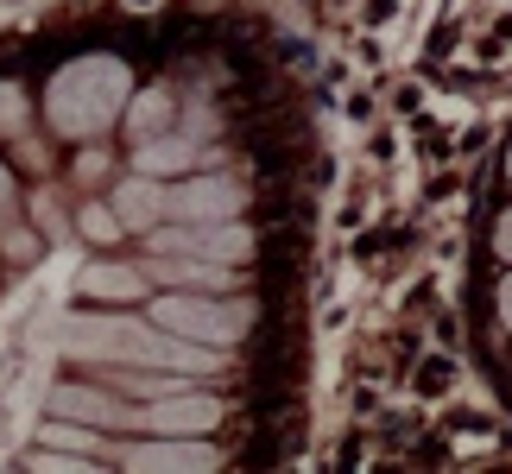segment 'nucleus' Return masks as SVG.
I'll return each mask as SVG.
<instances>
[{"mask_svg": "<svg viewBox=\"0 0 512 474\" xmlns=\"http://www.w3.org/2000/svg\"><path fill=\"white\" fill-rule=\"evenodd\" d=\"M57 354L70 361H89V367H159V373H222L228 367V348H209V342H190V335H171L146 316H95V310H70L57 323Z\"/></svg>", "mask_w": 512, "mask_h": 474, "instance_id": "nucleus-1", "label": "nucleus"}, {"mask_svg": "<svg viewBox=\"0 0 512 474\" xmlns=\"http://www.w3.org/2000/svg\"><path fill=\"white\" fill-rule=\"evenodd\" d=\"M127 95H133V70L121 64V57L83 51V57H70V64L51 76L45 121H51L57 140H76V146H83V140H102V133L121 121Z\"/></svg>", "mask_w": 512, "mask_h": 474, "instance_id": "nucleus-2", "label": "nucleus"}, {"mask_svg": "<svg viewBox=\"0 0 512 474\" xmlns=\"http://www.w3.org/2000/svg\"><path fill=\"white\" fill-rule=\"evenodd\" d=\"M146 316L159 329L190 335V342H209V348H234L253 329V304L247 298H222V291H159Z\"/></svg>", "mask_w": 512, "mask_h": 474, "instance_id": "nucleus-3", "label": "nucleus"}, {"mask_svg": "<svg viewBox=\"0 0 512 474\" xmlns=\"http://www.w3.org/2000/svg\"><path fill=\"white\" fill-rule=\"evenodd\" d=\"M146 253H196V260H228V266H247L253 260V228L241 215L228 222H152L146 228Z\"/></svg>", "mask_w": 512, "mask_h": 474, "instance_id": "nucleus-4", "label": "nucleus"}, {"mask_svg": "<svg viewBox=\"0 0 512 474\" xmlns=\"http://www.w3.org/2000/svg\"><path fill=\"white\" fill-rule=\"evenodd\" d=\"M247 209V184L228 171H196L184 184H165V222H228Z\"/></svg>", "mask_w": 512, "mask_h": 474, "instance_id": "nucleus-5", "label": "nucleus"}, {"mask_svg": "<svg viewBox=\"0 0 512 474\" xmlns=\"http://www.w3.org/2000/svg\"><path fill=\"white\" fill-rule=\"evenodd\" d=\"M133 424L146 430H165V437H209L222 424V399H209L203 386H184V392H165V399H140Z\"/></svg>", "mask_w": 512, "mask_h": 474, "instance_id": "nucleus-6", "label": "nucleus"}, {"mask_svg": "<svg viewBox=\"0 0 512 474\" xmlns=\"http://www.w3.org/2000/svg\"><path fill=\"white\" fill-rule=\"evenodd\" d=\"M146 285H177V291H228L241 285V266L228 260H196V253H152Z\"/></svg>", "mask_w": 512, "mask_h": 474, "instance_id": "nucleus-7", "label": "nucleus"}, {"mask_svg": "<svg viewBox=\"0 0 512 474\" xmlns=\"http://www.w3.org/2000/svg\"><path fill=\"white\" fill-rule=\"evenodd\" d=\"M114 462L121 468H215L222 456H215L203 437H165V430H152V443L114 449Z\"/></svg>", "mask_w": 512, "mask_h": 474, "instance_id": "nucleus-8", "label": "nucleus"}, {"mask_svg": "<svg viewBox=\"0 0 512 474\" xmlns=\"http://www.w3.org/2000/svg\"><path fill=\"white\" fill-rule=\"evenodd\" d=\"M203 165V146L190 140V133H152V140H140V152H133V171L146 177H177V171H196Z\"/></svg>", "mask_w": 512, "mask_h": 474, "instance_id": "nucleus-9", "label": "nucleus"}, {"mask_svg": "<svg viewBox=\"0 0 512 474\" xmlns=\"http://www.w3.org/2000/svg\"><path fill=\"white\" fill-rule=\"evenodd\" d=\"M114 215H121V228L133 234H146L152 222H165V190H159V177H146V171H133L127 184H114Z\"/></svg>", "mask_w": 512, "mask_h": 474, "instance_id": "nucleus-10", "label": "nucleus"}, {"mask_svg": "<svg viewBox=\"0 0 512 474\" xmlns=\"http://www.w3.org/2000/svg\"><path fill=\"white\" fill-rule=\"evenodd\" d=\"M51 411L57 418H83V424H133V411L121 405V399H108L102 386H57L51 392Z\"/></svg>", "mask_w": 512, "mask_h": 474, "instance_id": "nucleus-11", "label": "nucleus"}, {"mask_svg": "<svg viewBox=\"0 0 512 474\" xmlns=\"http://www.w3.org/2000/svg\"><path fill=\"white\" fill-rule=\"evenodd\" d=\"M76 291L83 298H102V304H140L146 298V272H133V266H89L83 279H76Z\"/></svg>", "mask_w": 512, "mask_h": 474, "instance_id": "nucleus-12", "label": "nucleus"}, {"mask_svg": "<svg viewBox=\"0 0 512 474\" xmlns=\"http://www.w3.org/2000/svg\"><path fill=\"white\" fill-rule=\"evenodd\" d=\"M121 114L133 121V133H140V140H152V133L171 127V95H165V89H140V95H127Z\"/></svg>", "mask_w": 512, "mask_h": 474, "instance_id": "nucleus-13", "label": "nucleus"}, {"mask_svg": "<svg viewBox=\"0 0 512 474\" xmlns=\"http://www.w3.org/2000/svg\"><path fill=\"white\" fill-rule=\"evenodd\" d=\"M26 133V89L19 83H0V140Z\"/></svg>", "mask_w": 512, "mask_h": 474, "instance_id": "nucleus-14", "label": "nucleus"}, {"mask_svg": "<svg viewBox=\"0 0 512 474\" xmlns=\"http://www.w3.org/2000/svg\"><path fill=\"white\" fill-rule=\"evenodd\" d=\"M45 443H51V449H76V456H89V449H95V430L70 424V418H51V424H45Z\"/></svg>", "mask_w": 512, "mask_h": 474, "instance_id": "nucleus-15", "label": "nucleus"}, {"mask_svg": "<svg viewBox=\"0 0 512 474\" xmlns=\"http://www.w3.org/2000/svg\"><path fill=\"white\" fill-rule=\"evenodd\" d=\"M83 234H89V241H121V215H114V209H102V203H95V209H83Z\"/></svg>", "mask_w": 512, "mask_h": 474, "instance_id": "nucleus-16", "label": "nucleus"}, {"mask_svg": "<svg viewBox=\"0 0 512 474\" xmlns=\"http://www.w3.org/2000/svg\"><path fill=\"white\" fill-rule=\"evenodd\" d=\"M494 253L512 266V209H500V215H494Z\"/></svg>", "mask_w": 512, "mask_h": 474, "instance_id": "nucleus-17", "label": "nucleus"}, {"mask_svg": "<svg viewBox=\"0 0 512 474\" xmlns=\"http://www.w3.org/2000/svg\"><path fill=\"white\" fill-rule=\"evenodd\" d=\"M494 316H500V323L512 329V266L500 272V285H494Z\"/></svg>", "mask_w": 512, "mask_h": 474, "instance_id": "nucleus-18", "label": "nucleus"}, {"mask_svg": "<svg viewBox=\"0 0 512 474\" xmlns=\"http://www.w3.org/2000/svg\"><path fill=\"white\" fill-rule=\"evenodd\" d=\"M7 209H13V171L0 165V215H7Z\"/></svg>", "mask_w": 512, "mask_h": 474, "instance_id": "nucleus-19", "label": "nucleus"}, {"mask_svg": "<svg viewBox=\"0 0 512 474\" xmlns=\"http://www.w3.org/2000/svg\"><path fill=\"white\" fill-rule=\"evenodd\" d=\"M506 184H512V146H506Z\"/></svg>", "mask_w": 512, "mask_h": 474, "instance_id": "nucleus-20", "label": "nucleus"}]
</instances>
